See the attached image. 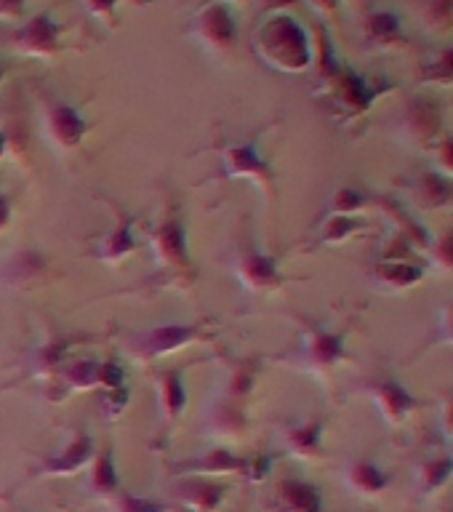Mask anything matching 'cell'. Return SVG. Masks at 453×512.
Wrapping results in <instances>:
<instances>
[{
  "mask_svg": "<svg viewBox=\"0 0 453 512\" xmlns=\"http://www.w3.org/2000/svg\"><path fill=\"white\" fill-rule=\"evenodd\" d=\"M262 43L267 54L288 70H302L310 64V43L294 19H275L264 27Z\"/></svg>",
  "mask_w": 453,
  "mask_h": 512,
  "instance_id": "obj_1",
  "label": "cell"
},
{
  "mask_svg": "<svg viewBox=\"0 0 453 512\" xmlns=\"http://www.w3.org/2000/svg\"><path fill=\"white\" fill-rule=\"evenodd\" d=\"M3 147H6V142H3V136H0V152H3Z\"/></svg>",
  "mask_w": 453,
  "mask_h": 512,
  "instance_id": "obj_36",
  "label": "cell"
},
{
  "mask_svg": "<svg viewBox=\"0 0 453 512\" xmlns=\"http://www.w3.org/2000/svg\"><path fill=\"white\" fill-rule=\"evenodd\" d=\"M94 486L99 488V491H112V488L118 486V478H115V467H112L110 454H104L102 459L96 462Z\"/></svg>",
  "mask_w": 453,
  "mask_h": 512,
  "instance_id": "obj_22",
  "label": "cell"
},
{
  "mask_svg": "<svg viewBox=\"0 0 453 512\" xmlns=\"http://www.w3.org/2000/svg\"><path fill=\"white\" fill-rule=\"evenodd\" d=\"M222 496L224 488L208 486V483H190V486H184V499L192 507H198V510H214Z\"/></svg>",
  "mask_w": 453,
  "mask_h": 512,
  "instance_id": "obj_17",
  "label": "cell"
},
{
  "mask_svg": "<svg viewBox=\"0 0 453 512\" xmlns=\"http://www.w3.org/2000/svg\"><path fill=\"white\" fill-rule=\"evenodd\" d=\"M374 398L390 422H403L408 414H414L416 408H419V400L403 384L392 382V379H384V382L376 384Z\"/></svg>",
  "mask_w": 453,
  "mask_h": 512,
  "instance_id": "obj_2",
  "label": "cell"
},
{
  "mask_svg": "<svg viewBox=\"0 0 453 512\" xmlns=\"http://www.w3.org/2000/svg\"><path fill=\"white\" fill-rule=\"evenodd\" d=\"M435 259H438V264H443L446 270L453 272V230L446 232V235L435 243Z\"/></svg>",
  "mask_w": 453,
  "mask_h": 512,
  "instance_id": "obj_28",
  "label": "cell"
},
{
  "mask_svg": "<svg viewBox=\"0 0 453 512\" xmlns=\"http://www.w3.org/2000/svg\"><path fill=\"white\" fill-rule=\"evenodd\" d=\"M131 248H134V238H131V222H128V219H120L118 232H115V238H112V243H110V254L118 259V256H123L126 251H131Z\"/></svg>",
  "mask_w": 453,
  "mask_h": 512,
  "instance_id": "obj_24",
  "label": "cell"
},
{
  "mask_svg": "<svg viewBox=\"0 0 453 512\" xmlns=\"http://www.w3.org/2000/svg\"><path fill=\"white\" fill-rule=\"evenodd\" d=\"M419 80L432 86H453V46L443 48L432 62L424 64L419 70Z\"/></svg>",
  "mask_w": 453,
  "mask_h": 512,
  "instance_id": "obj_12",
  "label": "cell"
},
{
  "mask_svg": "<svg viewBox=\"0 0 453 512\" xmlns=\"http://www.w3.org/2000/svg\"><path fill=\"white\" fill-rule=\"evenodd\" d=\"M232 160H235V168H238V171H246V168H248V174H259V171H267V168H264V163L256 158L251 147H238V150L232 152Z\"/></svg>",
  "mask_w": 453,
  "mask_h": 512,
  "instance_id": "obj_26",
  "label": "cell"
},
{
  "mask_svg": "<svg viewBox=\"0 0 453 512\" xmlns=\"http://www.w3.org/2000/svg\"><path fill=\"white\" fill-rule=\"evenodd\" d=\"M318 438H320V424H310V427H302V430L294 432V440L302 448H318Z\"/></svg>",
  "mask_w": 453,
  "mask_h": 512,
  "instance_id": "obj_30",
  "label": "cell"
},
{
  "mask_svg": "<svg viewBox=\"0 0 453 512\" xmlns=\"http://www.w3.org/2000/svg\"><path fill=\"white\" fill-rule=\"evenodd\" d=\"M8 222V203L3 198H0V227Z\"/></svg>",
  "mask_w": 453,
  "mask_h": 512,
  "instance_id": "obj_35",
  "label": "cell"
},
{
  "mask_svg": "<svg viewBox=\"0 0 453 512\" xmlns=\"http://www.w3.org/2000/svg\"><path fill=\"white\" fill-rule=\"evenodd\" d=\"M342 355H344L342 336L320 334L318 339H315V358H318L320 363L331 366V363H336V360L342 358Z\"/></svg>",
  "mask_w": 453,
  "mask_h": 512,
  "instance_id": "obj_20",
  "label": "cell"
},
{
  "mask_svg": "<svg viewBox=\"0 0 453 512\" xmlns=\"http://www.w3.org/2000/svg\"><path fill=\"white\" fill-rule=\"evenodd\" d=\"M438 334H440V339H443V342H453V302L448 304L446 310L440 312Z\"/></svg>",
  "mask_w": 453,
  "mask_h": 512,
  "instance_id": "obj_32",
  "label": "cell"
},
{
  "mask_svg": "<svg viewBox=\"0 0 453 512\" xmlns=\"http://www.w3.org/2000/svg\"><path fill=\"white\" fill-rule=\"evenodd\" d=\"M243 272H246V278L256 286H267V283H275L278 278V272H275V262L267 259L262 254H251L243 264Z\"/></svg>",
  "mask_w": 453,
  "mask_h": 512,
  "instance_id": "obj_18",
  "label": "cell"
},
{
  "mask_svg": "<svg viewBox=\"0 0 453 512\" xmlns=\"http://www.w3.org/2000/svg\"><path fill=\"white\" fill-rule=\"evenodd\" d=\"M0 78H3V72H0Z\"/></svg>",
  "mask_w": 453,
  "mask_h": 512,
  "instance_id": "obj_37",
  "label": "cell"
},
{
  "mask_svg": "<svg viewBox=\"0 0 453 512\" xmlns=\"http://www.w3.org/2000/svg\"><path fill=\"white\" fill-rule=\"evenodd\" d=\"M438 163L446 174H453V136L446 134L438 139Z\"/></svg>",
  "mask_w": 453,
  "mask_h": 512,
  "instance_id": "obj_29",
  "label": "cell"
},
{
  "mask_svg": "<svg viewBox=\"0 0 453 512\" xmlns=\"http://www.w3.org/2000/svg\"><path fill=\"white\" fill-rule=\"evenodd\" d=\"M400 16L392 14V11H376V14L368 16L366 30L368 38L379 40V43H392L395 38H400Z\"/></svg>",
  "mask_w": 453,
  "mask_h": 512,
  "instance_id": "obj_14",
  "label": "cell"
},
{
  "mask_svg": "<svg viewBox=\"0 0 453 512\" xmlns=\"http://www.w3.org/2000/svg\"><path fill=\"white\" fill-rule=\"evenodd\" d=\"M416 195L422 200L424 208H440L448 206L453 200V192L448 187V182L435 171H427V174L419 179V187H416Z\"/></svg>",
  "mask_w": 453,
  "mask_h": 512,
  "instance_id": "obj_9",
  "label": "cell"
},
{
  "mask_svg": "<svg viewBox=\"0 0 453 512\" xmlns=\"http://www.w3.org/2000/svg\"><path fill=\"white\" fill-rule=\"evenodd\" d=\"M366 206V195L358 190H339L334 200V211L336 216H352L355 211Z\"/></svg>",
  "mask_w": 453,
  "mask_h": 512,
  "instance_id": "obj_21",
  "label": "cell"
},
{
  "mask_svg": "<svg viewBox=\"0 0 453 512\" xmlns=\"http://www.w3.org/2000/svg\"><path fill=\"white\" fill-rule=\"evenodd\" d=\"M443 422H446V432H448V440H451V456H453V395H451V400L446 403V414H443Z\"/></svg>",
  "mask_w": 453,
  "mask_h": 512,
  "instance_id": "obj_33",
  "label": "cell"
},
{
  "mask_svg": "<svg viewBox=\"0 0 453 512\" xmlns=\"http://www.w3.org/2000/svg\"><path fill=\"white\" fill-rule=\"evenodd\" d=\"M158 251L166 256L168 262H187V243H184V232L182 224L168 219L158 232Z\"/></svg>",
  "mask_w": 453,
  "mask_h": 512,
  "instance_id": "obj_10",
  "label": "cell"
},
{
  "mask_svg": "<svg viewBox=\"0 0 453 512\" xmlns=\"http://www.w3.org/2000/svg\"><path fill=\"white\" fill-rule=\"evenodd\" d=\"M374 96H379V91H376V88H368L358 75H347V78H344V99L350 102V107L366 110L368 104L374 102Z\"/></svg>",
  "mask_w": 453,
  "mask_h": 512,
  "instance_id": "obj_19",
  "label": "cell"
},
{
  "mask_svg": "<svg viewBox=\"0 0 453 512\" xmlns=\"http://www.w3.org/2000/svg\"><path fill=\"white\" fill-rule=\"evenodd\" d=\"M360 227L358 219H352V216H336L328 222V230H326V238L328 240H342L347 238L350 232H355Z\"/></svg>",
  "mask_w": 453,
  "mask_h": 512,
  "instance_id": "obj_25",
  "label": "cell"
},
{
  "mask_svg": "<svg viewBox=\"0 0 453 512\" xmlns=\"http://www.w3.org/2000/svg\"><path fill=\"white\" fill-rule=\"evenodd\" d=\"M280 499L291 512H320L318 488L307 486L302 480H286L280 486Z\"/></svg>",
  "mask_w": 453,
  "mask_h": 512,
  "instance_id": "obj_6",
  "label": "cell"
},
{
  "mask_svg": "<svg viewBox=\"0 0 453 512\" xmlns=\"http://www.w3.org/2000/svg\"><path fill=\"white\" fill-rule=\"evenodd\" d=\"M120 512H163V507L160 504L144 502V499H136V496H126L120 502Z\"/></svg>",
  "mask_w": 453,
  "mask_h": 512,
  "instance_id": "obj_31",
  "label": "cell"
},
{
  "mask_svg": "<svg viewBox=\"0 0 453 512\" xmlns=\"http://www.w3.org/2000/svg\"><path fill=\"white\" fill-rule=\"evenodd\" d=\"M203 27H206V32L211 35V40L222 43V46H227L232 40V35H235V22H232V16L227 14V8L222 6L208 8L206 16H203Z\"/></svg>",
  "mask_w": 453,
  "mask_h": 512,
  "instance_id": "obj_15",
  "label": "cell"
},
{
  "mask_svg": "<svg viewBox=\"0 0 453 512\" xmlns=\"http://www.w3.org/2000/svg\"><path fill=\"white\" fill-rule=\"evenodd\" d=\"M51 128H54L59 142L72 147V144H78L86 136L88 123L72 107H64L62 104V107H54V112H51Z\"/></svg>",
  "mask_w": 453,
  "mask_h": 512,
  "instance_id": "obj_5",
  "label": "cell"
},
{
  "mask_svg": "<svg viewBox=\"0 0 453 512\" xmlns=\"http://www.w3.org/2000/svg\"><path fill=\"white\" fill-rule=\"evenodd\" d=\"M195 336V326H163L155 328L150 336H147V344H144V352L150 355H158V352H168L174 347H182Z\"/></svg>",
  "mask_w": 453,
  "mask_h": 512,
  "instance_id": "obj_8",
  "label": "cell"
},
{
  "mask_svg": "<svg viewBox=\"0 0 453 512\" xmlns=\"http://www.w3.org/2000/svg\"><path fill=\"white\" fill-rule=\"evenodd\" d=\"M184 387L182 382H179V376L176 374H168L166 376V406H168V414L176 416L179 411H182L184 406Z\"/></svg>",
  "mask_w": 453,
  "mask_h": 512,
  "instance_id": "obj_23",
  "label": "cell"
},
{
  "mask_svg": "<svg viewBox=\"0 0 453 512\" xmlns=\"http://www.w3.org/2000/svg\"><path fill=\"white\" fill-rule=\"evenodd\" d=\"M56 24L51 22V19H46V16H38L35 22H30V27L24 30L22 40H27V48H32V51H46V48L54 46L56 40Z\"/></svg>",
  "mask_w": 453,
  "mask_h": 512,
  "instance_id": "obj_16",
  "label": "cell"
},
{
  "mask_svg": "<svg viewBox=\"0 0 453 512\" xmlns=\"http://www.w3.org/2000/svg\"><path fill=\"white\" fill-rule=\"evenodd\" d=\"M390 483V475L374 462H360L352 467V486L363 494H379Z\"/></svg>",
  "mask_w": 453,
  "mask_h": 512,
  "instance_id": "obj_11",
  "label": "cell"
},
{
  "mask_svg": "<svg viewBox=\"0 0 453 512\" xmlns=\"http://www.w3.org/2000/svg\"><path fill=\"white\" fill-rule=\"evenodd\" d=\"M422 278V267L414 262H406V259H400V262H387L384 267H379V280H382L387 288H392V291H406V288L422 283Z\"/></svg>",
  "mask_w": 453,
  "mask_h": 512,
  "instance_id": "obj_7",
  "label": "cell"
},
{
  "mask_svg": "<svg viewBox=\"0 0 453 512\" xmlns=\"http://www.w3.org/2000/svg\"><path fill=\"white\" fill-rule=\"evenodd\" d=\"M453 475V456L435 454L427 462L419 464V488L424 496L435 494L440 486H446L448 478Z\"/></svg>",
  "mask_w": 453,
  "mask_h": 512,
  "instance_id": "obj_4",
  "label": "cell"
},
{
  "mask_svg": "<svg viewBox=\"0 0 453 512\" xmlns=\"http://www.w3.org/2000/svg\"><path fill=\"white\" fill-rule=\"evenodd\" d=\"M102 376L112 384V387H118V384H120V368L115 366V363H107V366H104V371H102Z\"/></svg>",
  "mask_w": 453,
  "mask_h": 512,
  "instance_id": "obj_34",
  "label": "cell"
},
{
  "mask_svg": "<svg viewBox=\"0 0 453 512\" xmlns=\"http://www.w3.org/2000/svg\"><path fill=\"white\" fill-rule=\"evenodd\" d=\"M70 379L75 384H94L102 379V368L96 366V363H91V360H80V363H75V368L70 371Z\"/></svg>",
  "mask_w": 453,
  "mask_h": 512,
  "instance_id": "obj_27",
  "label": "cell"
},
{
  "mask_svg": "<svg viewBox=\"0 0 453 512\" xmlns=\"http://www.w3.org/2000/svg\"><path fill=\"white\" fill-rule=\"evenodd\" d=\"M440 104L432 99H414L408 104V126L414 128L422 139H438L440 136Z\"/></svg>",
  "mask_w": 453,
  "mask_h": 512,
  "instance_id": "obj_3",
  "label": "cell"
},
{
  "mask_svg": "<svg viewBox=\"0 0 453 512\" xmlns=\"http://www.w3.org/2000/svg\"><path fill=\"white\" fill-rule=\"evenodd\" d=\"M88 456H91V440L88 438H78L72 443L64 454L54 456V459H48L46 470L48 472H75L78 467L88 462Z\"/></svg>",
  "mask_w": 453,
  "mask_h": 512,
  "instance_id": "obj_13",
  "label": "cell"
}]
</instances>
